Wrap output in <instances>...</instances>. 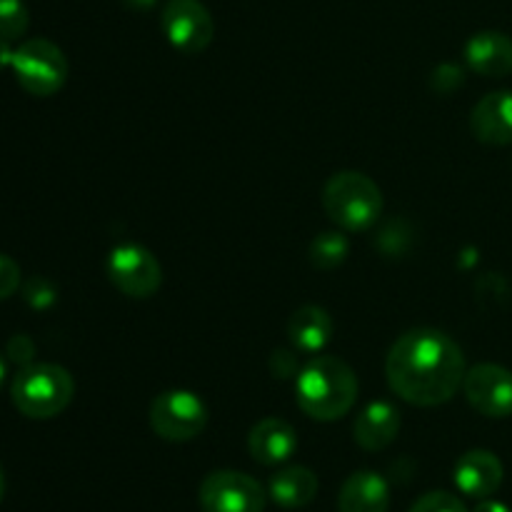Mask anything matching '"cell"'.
<instances>
[{"instance_id": "cell-1", "label": "cell", "mask_w": 512, "mask_h": 512, "mask_svg": "<svg viewBox=\"0 0 512 512\" xmlns=\"http://www.w3.org/2000/svg\"><path fill=\"white\" fill-rule=\"evenodd\" d=\"M465 358L453 338L433 328L408 330L395 340L385 360V375L405 403L433 408L463 388Z\"/></svg>"}, {"instance_id": "cell-2", "label": "cell", "mask_w": 512, "mask_h": 512, "mask_svg": "<svg viewBox=\"0 0 512 512\" xmlns=\"http://www.w3.org/2000/svg\"><path fill=\"white\" fill-rule=\"evenodd\" d=\"M295 398L305 415L315 420H338L350 413L358 400V378L353 368L333 355L310 360L295 380Z\"/></svg>"}, {"instance_id": "cell-3", "label": "cell", "mask_w": 512, "mask_h": 512, "mask_svg": "<svg viewBox=\"0 0 512 512\" xmlns=\"http://www.w3.org/2000/svg\"><path fill=\"white\" fill-rule=\"evenodd\" d=\"M75 393L73 375L53 363H30L15 375L13 403L25 418L48 420L63 413Z\"/></svg>"}, {"instance_id": "cell-4", "label": "cell", "mask_w": 512, "mask_h": 512, "mask_svg": "<svg viewBox=\"0 0 512 512\" xmlns=\"http://www.w3.org/2000/svg\"><path fill=\"white\" fill-rule=\"evenodd\" d=\"M323 208L340 228L368 230L383 213V195L368 175L345 170L325 185Z\"/></svg>"}, {"instance_id": "cell-5", "label": "cell", "mask_w": 512, "mask_h": 512, "mask_svg": "<svg viewBox=\"0 0 512 512\" xmlns=\"http://www.w3.org/2000/svg\"><path fill=\"white\" fill-rule=\"evenodd\" d=\"M13 70L18 83L28 90L30 95H53L63 88L68 78V60L63 50L45 38L25 40L13 55Z\"/></svg>"}, {"instance_id": "cell-6", "label": "cell", "mask_w": 512, "mask_h": 512, "mask_svg": "<svg viewBox=\"0 0 512 512\" xmlns=\"http://www.w3.org/2000/svg\"><path fill=\"white\" fill-rule=\"evenodd\" d=\"M208 425V408L188 390L160 393L150 405V428L158 438L170 443H185L198 438Z\"/></svg>"}, {"instance_id": "cell-7", "label": "cell", "mask_w": 512, "mask_h": 512, "mask_svg": "<svg viewBox=\"0 0 512 512\" xmlns=\"http://www.w3.org/2000/svg\"><path fill=\"white\" fill-rule=\"evenodd\" d=\"M198 503L203 512H263L268 495L250 475L215 470L200 483Z\"/></svg>"}, {"instance_id": "cell-8", "label": "cell", "mask_w": 512, "mask_h": 512, "mask_svg": "<svg viewBox=\"0 0 512 512\" xmlns=\"http://www.w3.org/2000/svg\"><path fill=\"white\" fill-rule=\"evenodd\" d=\"M108 275L115 288L128 298H150L160 288V263L143 245L125 243L113 248L108 258Z\"/></svg>"}, {"instance_id": "cell-9", "label": "cell", "mask_w": 512, "mask_h": 512, "mask_svg": "<svg viewBox=\"0 0 512 512\" xmlns=\"http://www.w3.org/2000/svg\"><path fill=\"white\" fill-rule=\"evenodd\" d=\"M160 20L170 45L183 53H203L213 43V15L200 0H168Z\"/></svg>"}, {"instance_id": "cell-10", "label": "cell", "mask_w": 512, "mask_h": 512, "mask_svg": "<svg viewBox=\"0 0 512 512\" xmlns=\"http://www.w3.org/2000/svg\"><path fill=\"white\" fill-rule=\"evenodd\" d=\"M463 390L468 403L488 418L512 415V373L500 365L483 363L465 373Z\"/></svg>"}, {"instance_id": "cell-11", "label": "cell", "mask_w": 512, "mask_h": 512, "mask_svg": "<svg viewBox=\"0 0 512 512\" xmlns=\"http://www.w3.org/2000/svg\"><path fill=\"white\" fill-rule=\"evenodd\" d=\"M470 128L480 143L512 145V90L485 95L473 108Z\"/></svg>"}, {"instance_id": "cell-12", "label": "cell", "mask_w": 512, "mask_h": 512, "mask_svg": "<svg viewBox=\"0 0 512 512\" xmlns=\"http://www.w3.org/2000/svg\"><path fill=\"white\" fill-rule=\"evenodd\" d=\"M453 478L465 495L485 500L503 483V463L490 450H470L455 463Z\"/></svg>"}, {"instance_id": "cell-13", "label": "cell", "mask_w": 512, "mask_h": 512, "mask_svg": "<svg viewBox=\"0 0 512 512\" xmlns=\"http://www.w3.org/2000/svg\"><path fill=\"white\" fill-rule=\"evenodd\" d=\"M298 448V433L290 423L280 418H265L258 425H253L248 435V450L260 465L285 463Z\"/></svg>"}, {"instance_id": "cell-14", "label": "cell", "mask_w": 512, "mask_h": 512, "mask_svg": "<svg viewBox=\"0 0 512 512\" xmlns=\"http://www.w3.org/2000/svg\"><path fill=\"white\" fill-rule=\"evenodd\" d=\"M465 60L485 78H503L512 73V38L498 30L475 33L465 45Z\"/></svg>"}, {"instance_id": "cell-15", "label": "cell", "mask_w": 512, "mask_h": 512, "mask_svg": "<svg viewBox=\"0 0 512 512\" xmlns=\"http://www.w3.org/2000/svg\"><path fill=\"white\" fill-rule=\"evenodd\" d=\"M390 488L383 475L373 470L353 473L338 495V512H388Z\"/></svg>"}, {"instance_id": "cell-16", "label": "cell", "mask_w": 512, "mask_h": 512, "mask_svg": "<svg viewBox=\"0 0 512 512\" xmlns=\"http://www.w3.org/2000/svg\"><path fill=\"white\" fill-rule=\"evenodd\" d=\"M400 430V413L390 403H370L355 420V443L363 450H385Z\"/></svg>"}, {"instance_id": "cell-17", "label": "cell", "mask_w": 512, "mask_h": 512, "mask_svg": "<svg viewBox=\"0 0 512 512\" xmlns=\"http://www.w3.org/2000/svg\"><path fill=\"white\" fill-rule=\"evenodd\" d=\"M268 495L285 510L308 508L318 495V478L310 468L303 465H290V468L278 470L270 478Z\"/></svg>"}, {"instance_id": "cell-18", "label": "cell", "mask_w": 512, "mask_h": 512, "mask_svg": "<svg viewBox=\"0 0 512 512\" xmlns=\"http://www.w3.org/2000/svg\"><path fill=\"white\" fill-rule=\"evenodd\" d=\"M288 335L303 353H320L333 335V320L318 305H305L290 315Z\"/></svg>"}, {"instance_id": "cell-19", "label": "cell", "mask_w": 512, "mask_h": 512, "mask_svg": "<svg viewBox=\"0 0 512 512\" xmlns=\"http://www.w3.org/2000/svg\"><path fill=\"white\" fill-rule=\"evenodd\" d=\"M348 238L340 233H323L310 243V260L315 268L320 270H333L348 258Z\"/></svg>"}, {"instance_id": "cell-20", "label": "cell", "mask_w": 512, "mask_h": 512, "mask_svg": "<svg viewBox=\"0 0 512 512\" xmlns=\"http://www.w3.org/2000/svg\"><path fill=\"white\" fill-rule=\"evenodd\" d=\"M30 25V13L23 0H0V35L5 40L23 38Z\"/></svg>"}, {"instance_id": "cell-21", "label": "cell", "mask_w": 512, "mask_h": 512, "mask_svg": "<svg viewBox=\"0 0 512 512\" xmlns=\"http://www.w3.org/2000/svg\"><path fill=\"white\" fill-rule=\"evenodd\" d=\"M410 512H468V508H465L463 500L455 498L453 493L438 490V493L423 495V498L410 508Z\"/></svg>"}, {"instance_id": "cell-22", "label": "cell", "mask_w": 512, "mask_h": 512, "mask_svg": "<svg viewBox=\"0 0 512 512\" xmlns=\"http://www.w3.org/2000/svg\"><path fill=\"white\" fill-rule=\"evenodd\" d=\"M25 303L35 310H45L55 303V288L53 283H48L45 278H30L23 288Z\"/></svg>"}, {"instance_id": "cell-23", "label": "cell", "mask_w": 512, "mask_h": 512, "mask_svg": "<svg viewBox=\"0 0 512 512\" xmlns=\"http://www.w3.org/2000/svg\"><path fill=\"white\" fill-rule=\"evenodd\" d=\"M20 285V268L10 255L0 253V300L10 298Z\"/></svg>"}, {"instance_id": "cell-24", "label": "cell", "mask_w": 512, "mask_h": 512, "mask_svg": "<svg viewBox=\"0 0 512 512\" xmlns=\"http://www.w3.org/2000/svg\"><path fill=\"white\" fill-rule=\"evenodd\" d=\"M5 353H8V360H13V363L23 365L25 368V365H30V360H33L35 345L28 335H13V338L8 340V345H5Z\"/></svg>"}, {"instance_id": "cell-25", "label": "cell", "mask_w": 512, "mask_h": 512, "mask_svg": "<svg viewBox=\"0 0 512 512\" xmlns=\"http://www.w3.org/2000/svg\"><path fill=\"white\" fill-rule=\"evenodd\" d=\"M270 368L275 370V373L280 375V378H285V375L293 373L298 365H295V358L290 353H285V350H280V353H273V360H270Z\"/></svg>"}, {"instance_id": "cell-26", "label": "cell", "mask_w": 512, "mask_h": 512, "mask_svg": "<svg viewBox=\"0 0 512 512\" xmlns=\"http://www.w3.org/2000/svg\"><path fill=\"white\" fill-rule=\"evenodd\" d=\"M13 55H15V50L10 48V40H5L3 35H0V70L8 68V65H13Z\"/></svg>"}, {"instance_id": "cell-27", "label": "cell", "mask_w": 512, "mask_h": 512, "mask_svg": "<svg viewBox=\"0 0 512 512\" xmlns=\"http://www.w3.org/2000/svg\"><path fill=\"white\" fill-rule=\"evenodd\" d=\"M473 512H512L508 505L503 503H495V500H488L485 498L483 503H478V508H475Z\"/></svg>"}, {"instance_id": "cell-28", "label": "cell", "mask_w": 512, "mask_h": 512, "mask_svg": "<svg viewBox=\"0 0 512 512\" xmlns=\"http://www.w3.org/2000/svg\"><path fill=\"white\" fill-rule=\"evenodd\" d=\"M123 3L130 10H150L155 5V0H123Z\"/></svg>"}, {"instance_id": "cell-29", "label": "cell", "mask_w": 512, "mask_h": 512, "mask_svg": "<svg viewBox=\"0 0 512 512\" xmlns=\"http://www.w3.org/2000/svg\"><path fill=\"white\" fill-rule=\"evenodd\" d=\"M3 495H5V475H3V468H0V503H3Z\"/></svg>"}, {"instance_id": "cell-30", "label": "cell", "mask_w": 512, "mask_h": 512, "mask_svg": "<svg viewBox=\"0 0 512 512\" xmlns=\"http://www.w3.org/2000/svg\"><path fill=\"white\" fill-rule=\"evenodd\" d=\"M3 380H5V360L0 358V388H3Z\"/></svg>"}]
</instances>
